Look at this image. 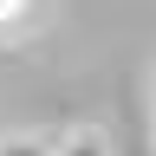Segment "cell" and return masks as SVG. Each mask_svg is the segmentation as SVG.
Returning <instances> with one entry per match:
<instances>
[{
    "instance_id": "obj_1",
    "label": "cell",
    "mask_w": 156,
    "mask_h": 156,
    "mask_svg": "<svg viewBox=\"0 0 156 156\" xmlns=\"http://www.w3.org/2000/svg\"><path fill=\"white\" fill-rule=\"evenodd\" d=\"M58 156H117V150H111V136L98 124H72L65 136H58Z\"/></svg>"
},
{
    "instance_id": "obj_2",
    "label": "cell",
    "mask_w": 156,
    "mask_h": 156,
    "mask_svg": "<svg viewBox=\"0 0 156 156\" xmlns=\"http://www.w3.org/2000/svg\"><path fill=\"white\" fill-rule=\"evenodd\" d=\"M0 156H58V136H33V130H13V136H0Z\"/></svg>"
},
{
    "instance_id": "obj_3",
    "label": "cell",
    "mask_w": 156,
    "mask_h": 156,
    "mask_svg": "<svg viewBox=\"0 0 156 156\" xmlns=\"http://www.w3.org/2000/svg\"><path fill=\"white\" fill-rule=\"evenodd\" d=\"M33 7H39V0H0V39H20V33H26L33 26Z\"/></svg>"
}]
</instances>
